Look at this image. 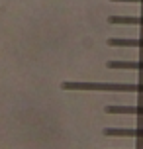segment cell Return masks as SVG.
<instances>
[{"mask_svg":"<svg viewBox=\"0 0 143 149\" xmlns=\"http://www.w3.org/2000/svg\"><path fill=\"white\" fill-rule=\"evenodd\" d=\"M63 90H106V92H143L141 84H116V82H71L61 84Z\"/></svg>","mask_w":143,"mask_h":149,"instance_id":"cell-1","label":"cell"},{"mask_svg":"<svg viewBox=\"0 0 143 149\" xmlns=\"http://www.w3.org/2000/svg\"><path fill=\"white\" fill-rule=\"evenodd\" d=\"M104 135L112 137V135H121V137H143V130H120V127H106Z\"/></svg>","mask_w":143,"mask_h":149,"instance_id":"cell-2","label":"cell"},{"mask_svg":"<svg viewBox=\"0 0 143 149\" xmlns=\"http://www.w3.org/2000/svg\"><path fill=\"white\" fill-rule=\"evenodd\" d=\"M106 114H137L143 116V106H106Z\"/></svg>","mask_w":143,"mask_h":149,"instance_id":"cell-3","label":"cell"},{"mask_svg":"<svg viewBox=\"0 0 143 149\" xmlns=\"http://www.w3.org/2000/svg\"><path fill=\"white\" fill-rule=\"evenodd\" d=\"M110 24H126V26H143V18L139 16H108Z\"/></svg>","mask_w":143,"mask_h":149,"instance_id":"cell-4","label":"cell"},{"mask_svg":"<svg viewBox=\"0 0 143 149\" xmlns=\"http://www.w3.org/2000/svg\"><path fill=\"white\" fill-rule=\"evenodd\" d=\"M108 69H137L143 71V61H108Z\"/></svg>","mask_w":143,"mask_h":149,"instance_id":"cell-5","label":"cell"},{"mask_svg":"<svg viewBox=\"0 0 143 149\" xmlns=\"http://www.w3.org/2000/svg\"><path fill=\"white\" fill-rule=\"evenodd\" d=\"M108 45L110 47H143V37H139V39H116V37H110Z\"/></svg>","mask_w":143,"mask_h":149,"instance_id":"cell-6","label":"cell"},{"mask_svg":"<svg viewBox=\"0 0 143 149\" xmlns=\"http://www.w3.org/2000/svg\"><path fill=\"white\" fill-rule=\"evenodd\" d=\"M110 2H143V0H110Z\"/></svg>","mask_w":143,"mask_h":149,"instance_id":"cell-7","label":"cell"}]
</instances>
